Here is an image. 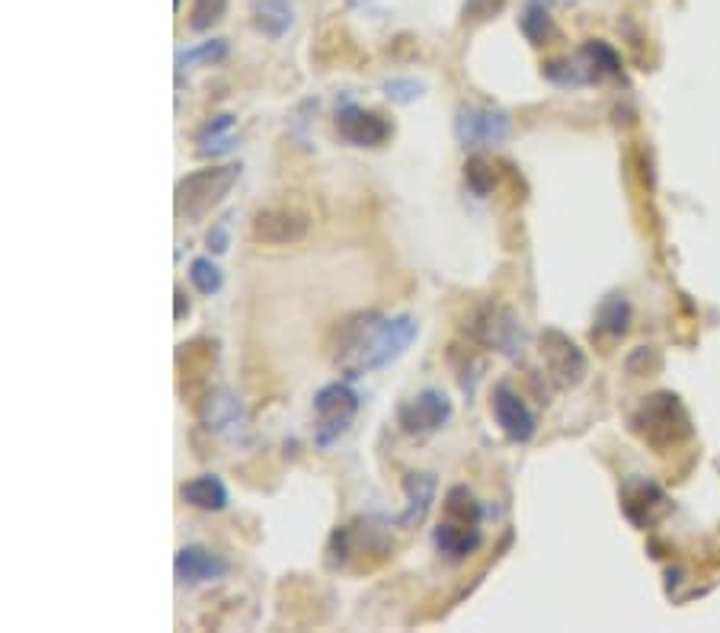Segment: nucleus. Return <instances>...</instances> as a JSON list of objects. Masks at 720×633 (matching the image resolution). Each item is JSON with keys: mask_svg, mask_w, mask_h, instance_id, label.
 Masks as SVG:
<instances>
[{"mask_svg": "<svg viewBox=\"0 0 720 633\" xmlns=\"http://www.w3.org/2000/svg\"><path fill=\"white\" fill-rule=\"evenodd\" d=\"M417 336L419 324L410 314H397V317H381L379 310L352 314L340 324L334 365L349 381L381 372L391 362H397L414 346Z\"/></svg>", "mask_w": 720, "mask_h": 633, "instance_id": "f257e3e1", "label": "nucleus"}, {"mask_svg": "<svg viewBox=\"0 0 720 633\" xmlns=\"http://www.w3.org/2000/svg\"><path fill=\"white\" fill-rule=\"evenodd\" d=\"M631 429L656 451L683 445L691 436V419L685 412L683 400L670 391H660L653 397H644V404L631 416Z\"/></svg>", "mask_w": 720, "mask_h": 633, "instance_id": "f03ea898", "label": "nucleus"}, {"mask_svg": "<svg viewBox=\"0 0 720 633\" xmlns=\"http://www.w3.org/2000/svg\"><path fill=\"white\" fill-rule=\"evenodd\" d=\"M240 180V163H225V167H205L183 177L177 183V215L187 222H202L212 215Z\"/></svg>", "mask_w": 720, "mask_h": 633, "instance_id": "7ed1b4c3", "label": "nucleus"}, {"mask_svg": "<svg viewBox=\"0 0 720 633\" xmlns=\"http://www.w3.org/2000/svg\"><path fill=\"white\" fill-rule=\"evenodd\" d=\"M314 412H317V445L330 448L342 432L349 429V422L356 419L359 412V394L342 384V381H334L327 387L317 391L314 397Z\"/></svg>", "mask_w": 720, "mask_h": 633, "instance_id": "20e7f679", "label": "nucleus"}, {"mask_svg": "<svg viewBox=\"0 0 720 633\" xmlns=\"http://www.w3.org/2000/svg\"><path fill=\"white\" fill-rule=\"evenodd\" d=\"M455 142L464 150L496 148L509 138L513 122L496 106H461L455 112Z\"/></svg>", "mask_w": 720, "mask_h": 633, "instance_id": "39448f33", "label": "nucleus"}, {"mask_svg": "<svg viewBox=\"0 0 720 633\" xmlns=\"http://www.w3.org/2000/svg\"><path fill=\"white\" fill-rule=\"evenodd\" d=\"M449 419H452V400H449V394H442L436 387L419 391L417 397H410L397 407V426L407 436H432Z\"/></svg>", "mask_w": 720, "mask_h": 633, "instance_id": "423d86ee", "label": "nucleus"}, {"mask_svg": "<svg viewBox=\"0 0 720 633\" xmlns=\"http://www.w3.org/2000/svg\"><path fill=\"white\" fill-rule=\"evenodd\" d=\"M474 336L491 346L496 352H503L506 359H522L526 349V330L522 320L509 310V307H484L477 324H474Z\"/></svg>", "mask_w": 720, "mask_h": 633, "instance_id": "0eeeda50", "label": "nucleus"}, {"mask_svg": "<svg viewBox=\"0 0 720 633\" xmlns=\"http://www.w3.org/2000/svg\"><path fill=\"white\" fill-rule=\"evenodd\" d=\"M541 359H544V369H548L551 381L558 387H576L586 374L583 349L561 330H544L541 334Z\"/></svg>", "mask_w": 720, "mask_h": 633, "instance_id": "6e6552de", "label": "nucleus"}, {"mask_svg": "<svg viewBox=\"0 0 720 633\" xmlns=\"http://www.w3.org/2000/svg\"><path fill=\"white\" fill-rule=\"evenodd\" d=\"M337 135L352 148H381L391 142L394 125L379 112L362 110L356 103H342L337 110Z\"/></svg>", "mask_w": 720, "mask_h": 633, "instance_id": "1a4fd4ad", "label": "nucleus"}, {"mask_svg": "<svg viewBox=\"0 0 720 633\" xmlns=\"http://www.w3.org/2000/svg\"><path fill=\"white\" fill-rule=\"evenodd\" d=\"M311 230V222L304 212H295V208H263L254 215V240L257 244H266V247H289V244H299L307 237Z\"/></svg>", "mask_w": 720, "mask_h": 633, "instance_id": "9d476101", "label": "nucleus"}, {"mask_svg": "<svg viewBox=\"0 0 720 633\" xmlns=\"http://www.w3.org/2000/svg\"><path fill=\"white\" fill-rule=\"evenodd\" d=\"M493 419L503 429V436L509 442H531L535 436V416L526 407V400L509 387V384H496L493 387Z\"/></svg>", "mask_w": 720, "mask_h": 633, "instance_id": "9b49d317", "label": "nucleus"}, {"mask_svg": "<svg viewBox=\"0 0 720 633\" xmlns=\"http://www.w3.org/2000/svg\"><path fill=\"white\" fill-rule=\"evenodd\" d=\"M228 569V559L209 547H199V544L177 551V557H173V573H177L180 586H205V583L225 579Z\"/></svg>", "mask_w": 720, "mask_h": 633, "instance_id": "f8f14e48", "label": "nucleus"}, {"mask_svg": "<svg viewBox=\"0 0 720 633\" xmlns=\"http://www.w3.org/2000/svg\"><path fill=\"white\" fill-rule=\"evenodd\" d=\"M436 489H439V481L436 474L429 471H410L404 474V496H407V509L394 519L397 528H417V524L426 522L432 502H436Z\"/></svg>", "mask_w": 720, "mask_h": 633, "instance_id": "ddd939ff", "label": "nucleus"}, {"mask_svg": "<svg viewBox=\"0 0 720 633\" xmlns=\"http://www.w3.org/2000/svg\"><path fill=\"white\" fill-rule=\"evenodd\" d=\"M250 13H254V26L266 38L279 42L289 36V30L295 26V7L292 0H250Z\"/></svg>", "mask_w": 720, "mask_h": 633, "instance_id": "4468645a", "label": "nucleus"}, {"mask_svg": "<svg viewBox=\"0 0 720 633\" xmlns=\"http://www.w3.org/2000/svg\"><path fill=\"white\" fill-rule=\"evenodd\" d=\"M432 544H436V551H439L442 557L458 563V559L471 557V554L481 547V531H477V528H468V524L446 522L432 531Z\"/></svg>", "mask_w": 720, "mask_h": 633, "instance_id": "2eb2a0df", "label": "nucleus"}, {"mask_svg": "<svg viewBox=\"0 0 720 633\" xmlns=\"http://www.w3.org/2000/svg\"><path fill=\"white\" fill-rule=\"evenodd\" d=\"M580 65H583V71L589 77V83H596V80H606V77H621V55L603 42V38H589V42H583V48H580Z\"/></svg>", "mask_w": 720, "mask_h": 633, "instance_id": "dca6fc26", "label": "nucleus"}, {"mask_svg": "<svg viewBox=\"0 0 720 633\" xmlns=\"http://www.w3.org/2000/svg\"><path fill=\"white\" fill-rule=\"evenodd\" d=\"M180 496L190 502L192 509H202V512H222L228 506V486L222 484V477H215V474H202L190 484H183Z\"/></svg>", "mask_w": 720, "mask_h": 633, "instance_id": "f3484780", "label": "nucleus"}, {"mask_svg": "<svg viewBox=\"0 0 720 633\" xmlns=\"http://www.w3.org/2000/svg\"><path fill=\"white\" fill-rule=\"evenodd\" d=\"M519 30L531 45H544L554 36V16H551V0H526L519 13Z\"/></svg>", "mask_w": 720, "mask_h": 633, "instance_id": "a211bd4d", "label": "nucleus"}, {"mask_svg": "<svg viewBox=\"0 0 720 633\" xmlns=\"http://www.w3.org/2000/svg\"><path fill=\"white\" fill-rule=\"evenodd\" d=\"M240 419H244V412H240V404L234 400L230 391L209 394V400H205V407H202V422H205L209 429H228V426H237Z\"/></svg>", "mask_w": 720, "mask_h": 633, "instance_id": "6ab92c4d", "label": "nucleus"}, {"mask_svg": "<svg viewBox=\"0 0 720 633\" xmlns=\"http://www.w3.org/2000/svg\"><path fill=\"white\" fill-rule=\"evenodd\" d=\"M628 324H631V307H628V298L618 295V292H611V295L603 301L599 314H596V330L608 336H625L628 334Z\"/></svg>", "mask_w": 720, "mask_h": 633, "instance_id": "aec40b11", "label": "nucleus"}, {"mask_svg": "<svg viewBox=\"0 0 720 633\" xmlns=\"http://www.w3.org/2000/svg\"><path fill=\"white\" fill-rule=\"evenodd\" d=\"M234 115H215V122H209L199 135H195V145L199 154H228L234 148Z\"/></svg>", "mask_w": 720, "mask_h": 633, "instance_id": "412c9836", "label": "nucleus"}, {"mask_svg": "<svg viewBox=\"0 0 720 633\" xmlns=\"http://www.w3.org/2000/svg\"><path fill=\"white\" fill-rule=\"evenodd\" d=\"M225 58H228V42L225 38H209V42H199L192 48H180L177 52V68L180 71L183 68H195V65L212 68V65H222Z\"/></svg>", "mask_w": 720, "mask_h": 633, "instance_id": "4be33fe9", "label": "nucleus"}, {"mask_svg": "<svg viewBox=\"0 0 720 633\" xmlns=\"http://www.w3.org/2000/svg\"><path fill=\"white\" fill-rule=\"evenodd\" d=\"M446 512L452 516V522L468 524V528H477L481 524V506L477 499L471 496L468 486H452L446 493Z\"/></svg>", "mask_w": 720, "mask_h": 633, "instance_id": "5701e85b", "label": "nucleus"}, {"mask_svg": "<svg viewBox=\"0 0 720 633\" xmlns=\"http://www.w3.org/2000/svg\"><path fill=\"white\" fill-rule=\"evenodd\" d=\"M228 13V0H192L190 3V30L192 33H205L212 26H218Z\"/></svg>", "mask_w": 720, "mask_h": 633, "instance_id": "b1692460", "label": "nucleus"}, {"mask_svg": "<svg viewBox=\"0 0 720 633\" xmlns=\"http://www.w3.org/2000/svg\"><path fill=\"white\" fill-rule=\"evenodd\" d=\"M190 282L195 285L199 295H215V292H222L225 275H222V269L209 260V257H195V260L190 262Z\"/></svg>", "mask_w": 720, "mask_h": 633, "instance_id": "393cba45", "label": "nucleus"}, {"mask_svg": "<svg viewBox=\"0 0 720 633\" xmlns=\"http://www.w3.org/2000/svg\"><path fill=\"white\" fill-rule=\"evenodd\" d=\"M464 186L471 189L477 199H487L493 192V167L484 157H471L464 163Z\"/></svg>", "mask_w": 720, "mask_h": 633, "instance_id": "a878e982", "label": "nucleus"}, {"mask_svg": "<svg viewBox=\"0 0 720 633\" xmlns=\"http://www.w3.org/2000/svg\"><path fill=\"white\" fill-rule=\"evenodd\" d=\"M384 97L391 100V103H401V106H407V103H414L419 100L423 93H426V83L417 80V77H391V80H384Z\"/></svg>", "mask_w": 720, "mask_h": 633, "instance_id": "bb28decb", "label": "nucleus"}, {"mask_svg": "<svg viewBox=\"0 0 720 633\" xmlns=\"http://www.w3.org/2000/svg\"><path fill=\"white\" fill-rule=\"evenodd\" d=\"M506 0H464L461 3V23L464 26H481L493 20L496 13H503Z\"/></svg>", "mask_w": 720, "mask_h": 633, "instance_id": "cd10ccee", "label": "nucleus"}, {"mask_svg": "<svg viewBox=\"0 0 720 633\" xmlns=\"http://www.w3.org/2000/svg\"><path fill=\"white\" fill-rule=\"evenodd\" d=\"M544 77L551 83H558V87H583V83H589L583 65H570V61H548L544 65Z\"/></svg>", "mask_w": 720, "mask_h": 633, "instance_id": "c85d7f7f", "label": "nucleus"}, {"mask_svg": "<svg viewBox=\"0 0 720 633\" xmlns=\"http://www.w3.org/2000/svg\"><path fill=\"white\" fill-rule=\"evenodd\" d=\"M209 250L212 253H225L228 250V222H218L209 230Z\"/></svg>", "mask_w": 720, "mask_h": 633, "instance_id": "c756f323", "label": "nucleus"}, {"mask_svg": "<svg viewBox=\"0 0 720 633\" xmlns=\"http://www.w3.org/2000/svg\"><path fill=\"white\" fill-rule=\"evenodd\" d=\"M173 298H177V310H173V317H177V320H183V317L190 314V298L183 295V289H177V292H173Z\"/></svg>", "mask_w": 720, "mask_h": 633, "instance_id": "7c9ffc66", "label": "nucleus"}]
</instances>
